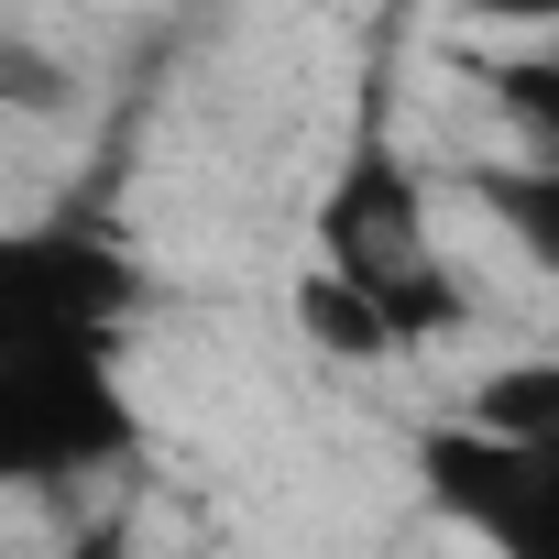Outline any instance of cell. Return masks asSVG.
I'll list each match as a JSON object with an SVG mask.
<instances>
[{
  "mask_svg": "<svg viewBox=\"0 0 559 559\" xmlns=\"http://www.w3.org/2000/svg\"><path fill=\"white\" fill-rule=\"evenodd\" d=\"M461 417H472L483 439L559 450V352H515V362H493V373L461 395Z\"/></svg>",
  "mask_w": 559,
  "mask_h": 559,
  "instance_id": "cell-4",
  "label": "cell"
},
{
  "mask_svg": "<svg viewBox=\"0 0 559 559\" xmlns=\"http://www.w3.org/2000/svg\"><path fill=\"white\" fill-rule=\"evenodd\" d=\"M406 461L428 515L461 526L483 559H559V450H515V439H483L472 417H428Z\"/></svg>",
  "mask_w": 559,
  "mask_h": 559,
  "instance_id": "cell-3",
  "label": "cell"
},
{
  "mask_svg": "<svg viewBox=\"0 0 559 559\" xmlns=\"http://www.w3.org/2000/svg\"><path fill=\"white\" fill-rule=\"evenodd\" d=\"M483 99H493V121L515 132V165H559V45L493 56V67H483Z\"/></svg>",
  "mask_w": 559,
  "mask_h": 559,
  "instance_id": "cell-6",
  "label": "cell"
},
{
  "mask_svg": "<svg viewBox=\"0 0 559 559\" xmlns=\"http://www.w3.org/2000/svg\"><path fill=\"white\" fill-rule=\"evenodd\" d=\"M297 330H308V341H319L330 362H384V352H395V341H384V319H373L362 297H341L319 263L297 274Z\"/></svg>",
  "mask_w": 559,
  "mask_h": 559,
  "instance_id": "cell-7",
  "label": "cell"
},
{
  "mask_svg": "<svg viewBox=\"0 0 559 559\" xmlns=\"http://www.w3.org/2000/svg\"><path fill=\"white\" fill-rule=\"evenodd\" d=\"M308 263L330 274L341 297H362V308L384 319L395 352L461 330V274H450V241H439V198H428L417 154L395 143L384 88H362V110H352V143H341V165H330V187H319Z\"/></svg>",
  "mask_w": 559,
  "mask_h": 559,
  "instance_id": "cell-2",
  "label": "cell"
},
{
  "mask_svg": "<svg viewBox=\"0 0 559 559\" xmlns=\"http://www.w3.org/2000/svg\"><path fill=\"white\" fill-rule=\"evenodd\" d=\"M143 263L88 219L0 230V493H67L143 450Z\"/></svg>",
  "mask_w": 559,
  "mask_h": 559,
  "instance_id": "cell-1",
  "label": "cell"
},
{
  "mask_svg": "<svg viewBox=\"0 0 559 559\" xmlns=\"http://www.w3.org/2000/svg\"><path fill=\"white\" fill-rule=\"evenodd\" d=\"M461 187H472V209L559 286V165H472Z\"/></svg>",
  "mask_w": 559,
  "mask_h": 559,
  "instance_id": "cell-5",
  "label": "cell"
},
{
  "mask_svg": "<svg viewBox=\"0 0 559 559\" xmlns=\"http://www.w3.org/2000/svg\"><path fill=\"white\" fill-rule=\"evenodd\" d=\"M548 45H559V34H548Z\"/></svg>",
  "mask_w": 559,
  "mask_h": 559,
  "instance_id": "cell-8",
  "label": "cell"
}]
</instances>
